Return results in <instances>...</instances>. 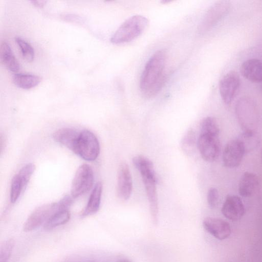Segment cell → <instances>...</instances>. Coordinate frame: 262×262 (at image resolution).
I'll use <instances>...</instances> for the list:
<instances>
[{
    "instance_id": "4",
    "label": "cell",
    "mask_w": 262,
    "mask_h": 262,
    "mask_svg": "<svg viewBox=\"0 0 262 262\" xmlns=\"http://www.w3.org/2000/svg\"><path fill=\"white\" fill-rule=\"evenodd\" d=\"M230 2L222 0L212 5L204 14L198 27V33L204 34L216 26L228 14Z\"/></svg>"
},
{
    "instance_id": "26",
    "label": "cell",
    "mask_w": 262,
    "mask_h": 262,
    "mask_svg": "<svg viewBox=\"0 0 262 262\" xmlns=\"http://www.w3.org/2000/svg\"><path fill=\"white\" fill-rule=\"evenodd\" d=\"M15 40L20 50L24 59L28 62L32 61L34 58V50L31 45L19 37H16Z\"/></svg>"
},
{
    "instance_id": "2",
    "label": "cell",
    "mask_w": 262,
    "mask_h": 262,
    "mask_svg": "<svg viewBox=\"0 0 262 262\" xmlns=\"http://www.w3.org/2000/svg\"><path fill=\"white\" fill-rule=\"evenodd\" d=\"M148 19L141 15L132 16L125 20L118 28L111 38L114 44L130 41L139 36L145 30Z\"/></svg>"
},
{
    "instance_id": "7",
    "label": "cell",
    "mask_w": 262,
    "mask_h": 262,
    "mask_svg": "<svg viewBox=\"0 0 262 262\" xmlns=\"http://www.w3.org/2000/svg\"><path fill=\"white\" fill-rule=\"evenodd\" d=\"M94 183V173L89 165L83 164L77 169L72 181L71 193L72 197L78 198L88 192Z\"/></svg>"
},
{
    "instance_id": "15",
    "label": "cell",
    "mask_w": 262,
    "mask_h": 262,
    "mask_svg": "<svg viewBox=\"0 0 262 262\" xmlns=\"http://www.w3.org/2000/svg\"><path fill=\"white\" fill-rule=\"evenodd\" d=\"M221 211L223 215L232 221L241 220L245 213V209L241 198L235 195L227 196L222 206Z\"/></svg>"
},
{
    "instance_id": "29",
    "label": "cell",
    "mask_w": 262,
    "mask_h": 262,
    "mask_svg": "<svg viewBox=\"0 0 262 262\" xmlns=\"http://www.w3.org/2000/svg\"><path fill=\"white\" fill-rule=\"evenodd\" d=\"M207 200L208 206L211 209H214L217 206L219 200V194L216 188L211 187L209 189Z\"/></svg>"
},
{
    "instance_id": "24",
    "label": "cell",
    "mask_w": 262,
    "mask_h": 262,
    "mask_svg": "<svg viewBox=\"0 0 262 262\" xmlns=\"http://www.w3.org/2000/svg\"><path fill=\"white\" fill-rule=\"evenodd\" d=\"M200 134L219 136L220 129L216 120L212 117L203 119L200 125Z\"/></svg>"
},
{
    "instance_id": "22",
    "label": "cell",
    "mask_w": 262,
    "mask_h": 262,
    "mask_svg": "<svg viewBox=\"0 0 262 262\" xmlns=\"http://www.w3.org/2000/svg\"><path fill=\"white\" fill-rule=\"evenodd\" d=\"M198 139L193 129L188 130L183 136L181 141V148L187 156L193 155L197 147Z\"/></svg>"
},
{
    "instance_id": "6",
    "label": "cell",
    "mask_w": 262,
    "mask_h": 262,
    "mask_svg": "<svg viewBox=\"0 0 262 262\" xmlns=\"http://www.w3.org/2000/svg\"><path fill=\"white\" fill-rule=\"evenodd\" d=\"M60 210L58 202L42 205L35 209L26 221L23 230L26 232L32 231L47 221L57 211Z\"/></svg>"
},
{
    "instance_id": "9",
    "label": "cell",
    "mask_w": 262,
    "mask_h": 262,
    "mask_svg": "<svg viewBox=\"0 0 262 262\" xmlns=\"http://www.w3.org/2000/svg\"><path fill=\"white\" fill-rule=\"evenodd\" d=\"M35 169V166L34 164L28 163L23 166L13 177L10 193L12 203H15L25 190Z\"/></svg>"
},
{
    "instance_id": "14",
    "label": "cell",
    "mask_w": 262,
    "mask_h": 262,
    "mask_svg": "<svg viewBox=\"0 0 262 262\" xmlns=\"http://www.w3.org/2000/svg\"><path fill=\"white\" fill-rule=\"evenodd\" d=\"M205 230L219 240L228 238L231 234L230 224L224 220L208 217L203 221Z\"/></svg>"
},
{
    "instance_id": "11",
    "label": "cell",
    "mask_w": 262,
    "mask_h": 262,
    "mask_svg": "<svg viewBox=\"0 0 262 262\" xmlns=\"http://www.w3.org/2000/svg\"><path fill=\"white\" fill-rule=\"evenodd\" d=\"M241 84L239 75L235 71H230L225 74L219 83V91L224 102L230 104L235 98Z\"/></svg>"
},
{
    "instance_id": "28",
    "label": "cell",
    "mask_w": 262,
    "mask_h": 262,
    "mask_svg": "<svg viewBox=\"0 0 262 262\" xmlns=\"http://www.w3.org/2000/svg\"><path fill=\"white\" fill-rule=\"evenodd\" d=\"M15 245L13 238H10L3 242L0 248V262H8Z\"/></svg>"
},
{
    "instance_id": "13",
    "label": "cell",
    "mask_w": 262,
    "mask_h": 262,
    "mask_svg": "<svg viewBox=\"0 0 262 262\" xmlns=\"http://www.w3.org/2000/svg\"><path fill=\"white\" fill-rule=\"evenodd\" d=\"M133 190V181L128 165L122 162L119 166L117 174V193L122 200H128Z\"/></svg>"
},
{
    "instance_id": "19",
    "label": "cell",
    "mask_w": 262,
    "mask_h": 262,
    "mask_svg": "<svg viewBox=\"0 0 262 262\" xmlns=\"http://www.w3.org/2000/svg\"><path fill=\"white\" fill-rule=\"evenodd\" d=\"M102 192V184L100 182L95 185L89 197L87 204L82 212L81 217H86L96 213L99 209Z\"/></svg>"
},
{
    "instance_id": "20",
    "label": "cell",
    "mask_w": 262,
    "mask_h": 262,
    "mask_svg": "<svg viewBox=\"0 0 262 262\" xmlns=\"http://www.w3.org/2000/svg\"><path fill=\"white\" fill-rule=\"evenodd\" d=\"M0 58L2 62L9 71L16 73L19 70V64L8 43L3 42L0 48Z\"/></svg>"
},
{
    "instance_id": "12",
    "label": "cell",
    "mask_w": 262,
    "mask_h": 262,
    "mask_svg": "<svg viewBox=\"0 0 262 262\" xmlns=\"http://www.w3.org/2000/svg\"><path fill=\"white\" fill-rule=\"evenodd\" d=\"M245 153L244 147L239 139L237 138L229 141L223 152L224 165L230 168L238 166Z\"/></svg>"
},
{
    "instance_id": "10",
    "label": "cell",
    "mask_w": 262,
    "mask_h": 262,
    "mask_svg": "<svg viewBox=\"0 0 262 262\" xmlns=\"http://www.w3.org/2000/svg\"><path fill=\"white\" fill-rule=\"evenodd\" d=\"M197 147L205 161L209 162L215 161L221 151L219 136L200 134L198 138Z\"/></svg>"
},
{
    "instance_id": "27",
    "label": "cell",
    "mask_w": 262,
    "mask_h": 262,
    "mask_svg": "<svg viewBox=\"0 0 262 262\" xmlns=\"http://www.w3.org/2000/svg\"><path fill=\"white\" fill-rule=\"evenodd\" d=\"M132 161L140 173L154 170L152 161L143 156H136L133 158Z\"/></svg>"
},
{
    "instance_id": "1",
    "label": "cell",
    "mask_w": 262,
    "mask_h": 262,
    "mask_svg": "<svg viewBox=\"0 0 262 262\" xmlns=\"http://www.w3.org/2000/svg\"><path fill=\"white\" fill-rule=\"evenodd\" d=\"M165 62L166 54L163 50L154 53L146 62L140 77V87L147 97H152L162 88L165 78Z\"/></svg>"
},
{
    "instance_id": "18",
    "label": "cell",
    "mask_w": 262,
    "mask_h": 262,
    "mask_svg": "<svg viewBox=\"0 0 262 262\" xmlns=\"http://www.w3.org/2000/svg\"><path fill=\"white\" fill-rule=\"evenodd\" d=\"M258 185V179L256 174L246 171L242 175L238 184L239 194L245 198L251 196Z\"/></svg>"
},
{
    "instance_id": "16",
    "label": "cell",
    "mask_w": 262,
    "mask_h": 262,
    "mask_svg": "<svg viewBox=\"0 0 262 262\" xmlns=\"http://www.w3.org/2000/svg\"><path fill=\"white\" fill-rule=\"evenodd\" d=\"M240 73L249 81L262 82V60L252 58L245 61L240 67Z\"/></svg>"
},
{
    "instance_id": "8",
    "label": "cell",
    "mask_w": 262,
    "mask_h": 262,
    "mask_svg": "<svg viewBox=\"0 0 262 262\" xmlns=\"http://www.w3.org/2000/svg\"><path fill=\"white\" fill-rule=\"evenodd\" d=\"M149 204L151 218L153 224L159 222V205L156 185L158 182L157 173L141 175Z\"/></svg>"
},
{
    "instance_id": "25",
    "label": "cell",
    "mask_w": 262,
    "mask_h": 262,
    "mask_svg": "<svg viewBox=\"0 0 262 262\" xmlns=\"http://www.w3.org/2000/svg\"><path fill=\"white\" fill-rule=\"evenodd\" d=\"M237 139L243 144L246 153L254 149L259 143L258 137L254 131H244Z\"/></svg>"
},
{
    "instance_id": "3",
    "label": "cell",
    "mask_w": 262,
    "mask_h": 262,
    "mask_svg": "<svg viewBox=\"0 0 262 262\" xmlns=\"http://www.w3.org/2000/svg\"><path fill=\"white\" fill-rule=\"evenodd\" d=\"M235 112L237 119L244 131H254L258 120V111L254 100L249 96L241 97L236 102Z\"/></svg>"
},
{
    "instance_id": "23",
    "label": "cell",
    "mask_w": 262,
    "mask_h": 262,
    "mask_svg": "<svg viewBox=\"0 0 262 262\" xmlns=\"http://www.w3.org/2000/svg\"><path fill=\"white\" fill-rule=\"evenodd\" d=\"M68 210H59L55 212L43 225L45 230L49 231L66 224L70 219Z\"/></svg>"
},
{
    "instance_id": "17",
    "label": "cell",
    "mask_w": 262,
    "mask_h": 262,
    "mask_svg": "<svg viewBox=\"0 0 262 262\" xmlns=\"http://www.w3.org/2000/svg\"><path fill=\"white\" fill-rule=\"evenodd\" d=\"M80 132L71 128H62L53 134L54 139L74 152Z\"/></svg>"
},
{
    "instance_id": "30",
    "label": "cell",
    "mask_w": 262,
    "mask_h": 262,
    "mask_svg": "<svg viewBox=\"0 0 262 262\" xmlns=\"http://www.w3.org/2000/svg\"><path fill=\"white\" fill-rule=\"evenodd\" d=\"M31 2L36 7L41 8L45 5L46 2L45 1H32Z\"/></svg>"
},
{
    "instance_id": "31",
    "label": "cell",
    "mask_w": 262,
    "mask_h": 262,
    "mask_svg": "<svg viewBox=\"0 0 262 262\" xmlns=\"http://www.w3.org/2000/svg\"><path fill=\"white\" fill-rule=\"evenodd\" d=\"M118 262H132V261L127 259H123L120 260Z\"/></svg>"
},
{
    "instance_id": "5",
    "label": "cell",
    "mask_w": 262,
    "mask_h": 262,
    "mask_svg": "<svg viewBox=\"0 0 262 262\" xmlns=\"http://www.w3.org/2000/svg\"><path fill=\"white\" fill-rule=\"evenodd\" d=\"M74 152L88 161H93L97 158L100 144L93 133L87 129L80 132Z\"/></svg>"
},
{
    "instance_id": "32",
    "label": "cell",
    "mask_w": 262,
    "mask_h": 262,
    "mask_svg": "<svg viewBox=\"0 0 262 262\" xmlns=\"http://www.w3.org/2000/svg\"><path fill=\"white\" fill-rule=\"evenodd\" d=\"M261 162H262V148L261 150Z\"/></svg>"
},
{
    "instance_id": "21",
    "label": "cell",
    "mask_w": 262,
    "mask_h": 262,
    "mask_svg": "<svg viewBox=\"0 0 262 262\" xmlns=\"http://www.w3.org/2000/svg\"><path fill=\"white\" fill-rule=\"evenodd\" d=\"M14 84L17 87L29 90L38 85L41 81L38 76L31 74L16 73L12 77Z\"/></svg>"
}]
</instances>
